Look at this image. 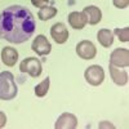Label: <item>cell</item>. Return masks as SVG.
Masks as SVG:
<instances>
[{
  "mask_svg": "<svg viewBox=\"0 0 129 129\" xmlns=\"http://www.w3.org/2000/svg\"><path fill=\"white\" fill-rule=\"evenodd\" d=\"M36 22L26 7L10 5L0 13V39L12 44H22L35 32Z\"/></svg>",
  "mask_w": 129,
  "mask_h": 129,
  "instance_id": "obj_1",
  "label": "cell"
},
{
  "mask_svg": "<svg viewBox=\"0 0 129 129\" xmlns=\"http://www.w3.org/2000/svg\"><path fill=\"white\" fill-rule=\"evenodd\" d=\"M17 95V85L12 72H0V100L10 101Z\"/></svg>",
  "mask_w": 129,
  "mask_h": 129,
  "instance_id": "obj_2",
  "label": "cell"
},
{
  "mask_svg": "<svg viewBox=\"0 0 129 129\" xmlns=\"http://www.w3.org/2000/svg\"><path fill=\"white\" fill-rule=\"evenodd\" d=\"M19 70L21 72H25L30 75L31 78H39L43 72L41 62L35 57H27L19 63Z\"/></svg>",
  "mask_w": 129,
  "mask_h": 129,
  "instance_id": "obj_3",
  "label": "cell"
},
{
  "mask_svg": "<svg viewBox=\"0 0 129 129\" xmlns=\"http://www.w3.org/2000/svg\"><path fill=\"white\" fill-rule=\"evenodd\" d=\"M84 78L88 84L93 85V87H98L105 80V71L98 64H92V66H89L85 70Z\"/></svg>",
  "mask_w": 129,
  "mask_h": 129,
  "instance_id": "obj_4",
  "label": "cell"
},
{
  "mask_svg": "<svg viewBox=\"0 0 129 129\" xmlns=\"http://www.w3.org/2000/svg\"><path fill=\"white\" fill-rule=\"evenodd\" d=\"M110 64L115 67L129 66V50L126 48H116L110 56Z\"/></svg>",
  "mask_w": 129,
  "mask_h": 129,
  "instance_id": "obj_5",
  "label": "cell"
},
{
  "mask_svg": "<svg viewBox=\"0 0 129 129\" xmlns=\"http://www.w3.org/2000/svg\"><path fill=\"white\" fill-rule=\"evenodd\" d=\"M76 54L81 58V59H93L97 54V49L94 47V44L89 40H81L80 43L76 44Z\"/></svg>",
  "mask_w": 129,
  "mask_h": 129,
  "instance_id": "obj_6",
  "label": "cell"
},
{
  "mask_svg": "<svg viewBox=\"0 0 129 129\" xmlns=\"http://www.w3.org/2000/svg\"><path fill=\"white\" fill-rule=\"evenodd\" d=\"M31 49L34 50L38 56H47L52 50V45H50V43H49V40L47 39L45 35H38L34 39V41H32Z\"/></svg>",
  "mask_w": 129,
  "mask_h": 129,
  "instance_id": "obj_7",
  "label": "cell"
},
{
  "mask_svg": "<svg viewBox=\"0 0 129 129\" xmlns=\"http://www.w3.org/2000/svg\"><path fill=\"white\" fill-rule=\"evenodd\" d=\"M50 35H52V39L57 44H64L69 39V30L66 28V26L62 22H58V23H54L52 26Z\"/></svg>",
  "mask_w": 129,
  "mask_h": 129,
  "instance_id": "obj_8",
  "label": "cell"
},
{
  "mask_svg": "<svg viewBox=\"0 0 129 129\" xmlns=\"http://www.w3.org/2000/svg\"><path fill=\"white\" fill-rule=\"evenodd\" d=\"M54 126L57 129H75L78 126V117L74 114L63 112L57 119Z\"/></svg>",
  "mask_w": 129,
  "mask_h": 129,
  "instance_id": "obj_9",
  "label": "cell"
},
{
  "mask_svg": "<svg viewBox=\"0 0 129 129\" xmlns=\"http://www.w3.org/2000/svg\"><path fill=\"white\" fill-rule=\"evenodd\" d=\"M83 13L87 16V19H88V23L94 26L97 23L101 22L102 19V12L98 7L95 5H88L83 9Z\"/></svg>",
  "mask_w": 129,
  "mask_h": 129,
  "instance_id": "obj_10",
  "label": "cell"
},
{
  "mask_svg": "<svg viewBox=\"0 0 129 129\" xmlns=\"http://www.w3.org/2000/svg\"><path fill=\"white\" fill-rule=\"evenodd\" d=\"M69 23L72 28L75 30H81L85 27V25L88 23L87 16H85L83 12H71L69 14Z\"/></svg>",
  "mask_w": 129,
  "mask_h": 129,
  "instance_id": "obj_11",
  "label": "cell"
},
{
  "mask_svg": "<svg viewBox=\"0 0 129 129\" xmlns=\"http://www.w3.org/2000/svg\"><path fill=\"white\" fill-rule=\"evenodd\" d=\"M2 59L5 66L12 67L18 61V52L12 47H4L2 50Z\"/></svg>",
  "mask_w": 129,
  "mask_h": 129,
  "instance_id": "obj_12",
  "label": "cell"
},
{
  "mask_svg": "<svg viewBox=\"0 0 129 129\" xmlns=\"http://www.w3.org/2000/svg\"><path fill=\"white\" fill-rule=\"evenodd\" d=\"M110 75H111L112 81L116 85H120V87L126 85V83H128V72L125 70H119L117 67L110 64Z\"/></svg>",
  "mask_w": 129,
  "mask_h": 129,
  "instance_id": "obj_13",
  "label": "cell"
},
{
  "mask_svg": "<svg viewBox=\"0 0 129 129\" xmlns=\"http://www.w3.org/2000/svg\"><path fill=\"white\" fill-rule=\"evenodd\" d=\"M97 40L105 48H110L114 43V32L109 28H102L97 32Z\"/></svg>",
  "mask_w": 129,
  "mask_h": 129,
  "instance_id": "obj_14",
  "label": "cell"
},
{
  "mask_svg": "<svg viewBox=\"0 0 129 129\" xmlns=\"http://www.w3.org/2000/svg\"><path fill=\"white\" fill-rule=\"evenodd\" d=\"M56 14H57V8L52 7V5H44L39 9L38 17L40 21H48V19L53 18Z\"/></svg>",
  "mask_w": 129,
  "mask_h": 129,
  "instance_id": "obj_15",
  "label": "cell"
},
{
  "mask_svg": "<svg viewBox=\"0 0 129 129\" xmlns=\"http://www.w3.org/2000/svg\"><path fill=\"white\" fill-rule=\"evenodd\" d=\"M49 85H50V78L48 76V78H45L44 80H43L41 83H39L36 87H35V95L36 97H44V95H47V93H48V90H49Z\"/></svg>",
  "mask_w": 129,
  "mask_h": 129,
  "instance_id": "obj_16",
  "label": "cell"
},
{
  "mask_svg": "<svg viewBox=\"0 0 129 129\" xmlns=\"http://www.w3.org/2000/svg\"><path fill=\"white\" fill-rule=\"evenodd\" d=\"M115 35L119 38L120 41L123 43H128L129 41V27H124V28H115Z\"/></svg>",
  "mask_w": 129,
  "mask_h": 129,
  "instance_id": "obj_17",
  "label": "cell"
},
{
  "mask_svg": "<svg viewBox=\"0 0 129 129\" xmlns=\"http://www.w3.org/2000/svg\"><path fill=\"white\" fill-rule=\"evenodd\" d=\"M112 3L116 8L119 9H125L129 4V0H112Z\"/></svg>",
  "mask_w": 129,
  "mask_h": 129,
  "instance_id": "obj_18",
  "label": "cell"
},
{
  "mask_svg": "<svg viewBox=\"0 0 129 129\" xmlns=\"http://www.w3.org/2000/svg\"><path fill=\"white\" fill-rule=\"evenodd\" d=\"M48 2H49V0H31L32 5L36 7V8H41V7L47 5V4H48Z\"/></svg>",
  "mask_w": 129,
  "mask_h": 129,
  "instance_id": "obj_19",
  "label": "cell"
},
{
  "mask_svg": "<svg viewBox=\"0 0 129 129\" xmlns=\"http://www.w3.org/2000/svg\"><path fill=\"white\" fill-rule=\"evenodd\" d=\"M5 124H7V115L3 111H0V128H4Z\"/></svg>",
  "mask_w": 129,
  "mask_h": 129,
  "instance_id": "obj_20",
  "label": "cell"
},
{
  "mask_svg": "<svg viewBox=\"0 0 129 129\" xmlns=\"http://www.w3.org/2000/svg\"><path fill=\"white\" fill-rule=\"evenodd\" d=\"M98 126L100 128H114V124H111L109 121H102V123H100Z\"/></svg>",
  "mask_w": 129,
  "mask_h": 129,
  "instance_id": "obj_21",
  "label": "cell"
}]
</instances>
